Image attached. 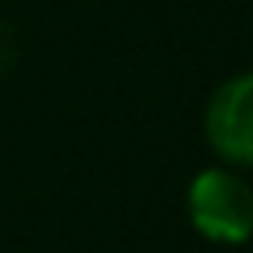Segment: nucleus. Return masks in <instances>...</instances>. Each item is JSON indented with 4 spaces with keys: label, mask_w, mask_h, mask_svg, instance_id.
I'll list each match as a JSON object with an SVG mask.
<instances>
[{
    "label": "nucleus",
    "mask_w": 253,
    "mask_h": 253,
    "mask_svg": "<svg viewBox=\"0 0 253 253\" xmlns=\"http://www.w3.org/2000/svg\"><path fill=\"white\" fill-rule=\"evenodd\" d=\"M187 215L211 243H246L253 236V191L232 170H201L187 187Z\"/></svg>",
    "instance_id": "1"
},
{
    "label": "nucleus",
    "mask_w": 253,
    "mask_h": 253,
    "mask_svg": "<svg viewBox=\"0 0 253 253\" xmlns=\"http://www.w3.org/2000/svg\"><path fill=\"white\" fill-rule=\"evenodd\" d=\"M211 149L236 167H253V73L225 80L205 115Z\"/></svg>",
    "instance_id": "2"
}]
</instances>
